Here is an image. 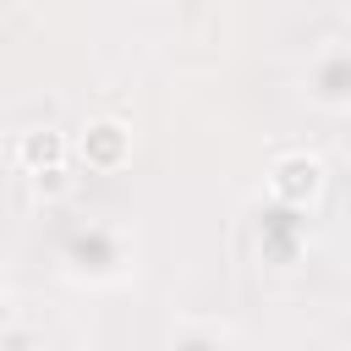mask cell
<instances>
[{
	"instance_id": "obj_8",
	"label": "cell",
	"mask_w": 351,
	"mask_h": 351,
	"mask_svg": "<svg viewBox=\"0 0 351 351\" xmlns=\"http://www.w3.org/2000/svg\"><path fill=\"white\" fill-rule=\"evenodd\" d=\"M27 186H33V197H38V203H60V197L77 186V176H71L66 165H44V170H33V176H27Z\"/></svg>"
},
{
	"instance_id": "obj_5",
	"label": "cell",
	"mask_w": 351,
	"mask_h": 351,
	"mask_svg": "<svg viewBox=\"0 0 351 351\" xmlns=\"http://www.w3.org/2000/svg\"><path fill=\"white\" fill-rule=\"evenodd\" d=\"M77 159H82L88 170H99V176L126 170V165H132V126H126V121H115V115L88 121V126H82V137H77Z\"/></svg>"
},
{
	"instance_id": "obj_3",
	"label": "cell",
	"mask_w": 351,
	"mask_h": 351,
	"mask_svg": "<svg viewBox=\"0 0 351 351\" xmlns=\"http://www.w3.org/2000/svg\"><path fill=\"white\" fill-rule=\"evenodd\" d=\"M324 192V165L307 154V148H291V154H274L269 165V197L274 203H291V208H307L313 197Z\"/></svg>"
},
{
	"instance_id": "obj_4",
	"label": "cell",
	"mask_w": 351,
	"mask_h": 351,
	"mask_svg": "<svg viewBox=\"0 0 351 351\" xmlns=\"http://www.w3.org/2000/svg\"><path fill=\"white\" fill-rule=\"evenodd\" d=\"M307 99L324 110H351V44H324L307 60Z\"/></svg>"
},
{
	"instance_id": "obj_7",
	"label": "cell",
	"mask_w": 351,
	"mask_h": 351,
	"mask_svg": "<svg viewBox=\"0 0 351 351\" xmlns=\"http://www.w3.org/2000/svg\"><path fill=\"white\" fill-rule=\"evenodd\" d=\"M170 351H236V340H230V329H214V324H186V329H176Z\"/></svg>"
},
{
	"instance_id": "obj_6",
	"label": "cell",
	"mask_w": 351,
	"mask_h": 351,
	"mask_svg": "<svg viewBox=\"0 0 351 351\" xmlns=\"http://www.w3.org/2000/svg\"><path fill=\"white\" fill-rule=\"evenodd\" d=\"M66 154H71L66 132H49V126L16 132V143H11V165H16L22 176H33V170H44V165H66Z\"/></svg>"
},
{
	"instance_id": "obj_2",
	"label": "cell",
	"mask_w": 351,
	"mask_h": 351,
	"mask_svg": "<svg viewBox=\"0 0 351 351\" xmlns=\"http://www.w3.org/2000/svg\"><path fill=\"white\" fill-rule=\"evenodd\" d=\"M307 208H291V203H263L258 208V219H252V230H258V258L263 263H274V269H291L296 258H302V247H307V219H302Z\"/></svg>"
},
{
	"instance_id": "obj_1",
	"label": "cell",
	"mask_w": 351,
	"mask_h": 351,
	"mask_svg": "<svg viewBox=\"0 0 351 351\" xmlns=\"http://www.w3.org/2000/svg\"><path fill=\"white\" fill-rule=\"evenodd\" d=\"M60 263L71 280H88V285H110L132 269V236L104 225V219H88L77 225L66 241H60Z\"/></svg>"
},
{
	"instance_id": "obj_9",
	"label": "cell",
	"mask_w": 351,
	"mask_h": 351,
	"mask_svg": "<svg viewBox=\"0 0 351 351\" xmlns=\"http://www.w3.org/2000/svg\"><path fill=\"white\" fill-rule=\"evenodd\" d=\"M5 329H11V296L0 291V335H5Z\"/></svg>"
}]
</instances>
